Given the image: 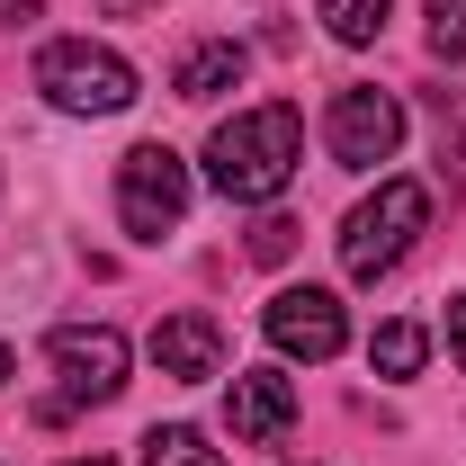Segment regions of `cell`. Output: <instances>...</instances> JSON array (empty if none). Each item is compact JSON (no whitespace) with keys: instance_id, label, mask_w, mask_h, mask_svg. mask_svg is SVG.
<instances>
[{"instance_id":"1","label":"cell","mask_w":466,"mask_h":466,"mask_svg":"<svg viewBox=\"0 0 466 466\" xmlns=\"http://www.w3.org/2000/svg\"><path fill=\"white\" fill-rule=\"evenodd\" d=\"M296 162H305V126H296V108H279V99L225 116V126L207 135V179L225 188L233 207H269L296 179Z\"/></svg>"},{"instance_id":"2","label":"cell","mask_w":466,"mask_h":466,"mask_svg":"<svg viewBox=\"0 0 466 466\" xmlns=\"http://www.w3.org/2000/svg\"><path fill=\"white\" fill-rule=\"evenodd\" d=\"M421 225H431V188L421 179H377V198L350 207V225H341V269L350 279H386Z\"/></svg>"},{"instance_id":"3","label":"cell","mask_w":466,"mask_h":466,"mask_svg":"<svg viewBox=\"0 0 466 466\" xmlns=\"http://www.w3.org/2000/svg\"><path fill=\"white\" fill-rule=\"evenodd\" d=\"M36 90L72 116H116V108H135V63L90 46V36H55L36 55Z\"/></svg>"},{"instance_id":"4","label":"cell","mask_w":466,"mask_h":466,"mask_svg":"<svg viewBox=\"0 0 466 466\" xmlns=\"http://www.w3.org/2000/svg\"><path fill=\"white\" fill-rule=\"evenodd\" d=\"M116 216H126L135 242H162L188 216V162H179L171 144H135L116 162Z\"/></svg>"},{"instance_id":"5","label":"cell","mask_w":466,"mask_h":466,"mask_svg":"<svg viewBox=\"0 0 466 466\" xmlns=\"http://www.w3.org/2000/svg\"><path fill=\"white\" fill-rule=\"evenodd\" d=\"M46 359H55L63 395L46 404V421H63L72 404H108L116 386H126V341H116L108 323H55L46 332Z\"/></svg>"},{"instance_id":"6","label":"cell","mask_w":466,"mask_h":466,"mask_svg":"<svg viewBox=\"0 0 466 466\" xmlns=\"http://www.w3.org/2000/svg\"><path fill=\"white\" fill-rule=\"evenodd\" d=\"M323 144H332L341 171H377V162H395V144H404V108H395V90H341L332 116H323Z\"/></svg>"},{"instance_id":"7","label":"cell","mask_w":466,"mask_h":466,"mask_svg":"<svg viewBox=\"0 0 466 466\" xmlns=\"http://www.w3.org/2000/svg\"><path fill=\"white\" fill-rule=\"evenodd\" d=\"M260 332L288 350V359H332L350 341V314L332 288H279L269 296V314H260Z\"/></svg>"},{"instance_id":"8","label":"cell","mask_w":466,"mask_h":466,"mask_svg":"<svg viewBox=\"0 0 466 466\" xmlns=\"http://www.w3.org/2000/svg\"><path fill=\"white\" fill-rule=\"evenodd\" d=\"M225 421H233V440L269 449V440H288V421H296V386L279 368H242L233 395H225Z\"/></svg>"},{"instance_id":"9","label":"cell","mask_w":466,"mask_h":466,"mask_svg":"<svg viewBox=\"0 0 466 466\" xmlns=\"http://www.w3.org/2000/svg\"><path fill=\"white\" fill-rule=\"evenodd\" d=\"M153 368L179 377V386L216 377V368H225V323L198 314V305H188V314H162V323H153Z\"/></svg>"},{"instance_id":"10","label":"cell","mask_w":466,"mask_h":466,"mask_svg":"<svg viewBox=\"0 0 466 466\" xmlns=\"http://www.w3.org/2000/svg\"><path fill=\"white\" fill-rule=\"evenodd\" d=\"M242 46H233V36H216V46H188V55H179V72H171V90L179 99H216V90H233V81H242Z\"/></svg>"},{"instance_id":"11","label":"cell","mask_w":466,"mask_h":466,"mask_svg":"<svg viewBox=\"0 0 466 466\" xmlns=\"http://www.w3.org/2000/svg\"><path fill=\"white\" fill-rule=\"evenodd\" d=\"M421 359H431V332H421V323H386V332L368 341V368H377V377H412Z\"/></svg>"},{"instance_id":"12","label":"cell","mask_w":466,"mask_h":466,"mask_svg":"<svg viewBox=\"0 0 466 466\" xmlns=\"http://www.w3.org/2000/svg\"><path fill=\"white\" fill-rule=\"evenodd\" d=\"M144 466H225V449H207L188 421H171V431H153V440H144Z\"/></svg>"},{"instance_id":"13","label":"cell","mask_w":466,"mask_h":466,"mask_svg":"<svg viewBox=\"0 0 466 466\" xmlns=\"http://www.w3.org/2000/svg\"><path fill=\"white\" fill-rule=\"evenodd\" d=\"M323 9V27L341 36V46H368L377 27H386V0H314Z\"/></svg>"},{"instance_id":"14","label":"cell","mask_w":466,"mask_h":466,"mask_svg":"<svg viewBox=\"0 0 466 466\" xmlns=\"http://www.w3.org/2000/svg\"><path fill=\"white\" fill-rule=\"evenodd\" d=\"M431 55L466 63V0H431Z\"/></svg>"},{"instance_id":"15","label":"cell","mask_w":466,"mask_h":466,"mask_svg":"<svg viewBox=\"0 0 466 466\" xmlns=\"http://www.w3.org/2000/svg\"><path fill=\"white\" fill-rule=\"evenodd\" d=\"M440 162H458L466 179V90H440Z\"/></svg>"},{"instance_id":"16","label":"cell","mask_w":466,"mask_h":466,"mask_svg":"<svg viewBox=\"0 0 466 466\" xmlns=\"http://www.w3.org/2000/svg\"><path fill=\"white\" fill-rule=\"evenodd\" d=\"M288 251H296V225H288V216H269V225L251 233V260H288Z\"/></svg>"},{"instance_id":"17","label":"cell","mask_w":466,"mask_h":466,"mask_svg":"<svg viewBox=\"0 0 466 466\" xmlns=\"http://www.w3.org/2000/svg\"><path fill=\"white\" fill-rule=\"evenodd\" d=\"M449 359H458V368H466V296H458V305H449Z\"/></svg>"},{"instance_id":"18","label":"cell","mask_w":466,"mask_h":466,"mask_svg":"<svg viewBox=\"0 0 466 466\" xmlns=\"http://www.w3.org/2000/svg\"><path fill=\"white\" fill-rule=\"evenodd\" d=\"M36 9H46V0H0V27H27Z\"/></svg>"},{"instance_id":"19","label":"cell","mask_w":466,"mask_h":466,"mask_svg":"<svg viewBox=\"0 0 466 466\" xmlns=\"http://www.w3.org/2000/svg\"><path fill=\"white\" fill-rule=\"evenodd\" d=\"M108 9H116V18H126V9H153V0H108Z\"/></svg>"},{"instance_id":"20","label":"cell","mask_w":466,"mask_h":466,"mask_svg":"<svg viewBox=\"0 0 466 466\" xmlns=\"http://www.w3.org/2000/svg\"><path fill=\"white\" fill-rule=\"evenodd\" d=\"M72 466H108V458H72Z\"/></svg>"},{"instance_id":"21","label":"cell","mask_w":466,"mask_h":466,"mask_svg":"<svg viewBox=\"0 0 466 466\" xmlns=\"http://www.w3.org/2000/svg\"><path fill=\"white\" fill-rule=\"evenodd\" d=\"M0 377H9V350H0Z\"/></svg>"}]
</instances>
